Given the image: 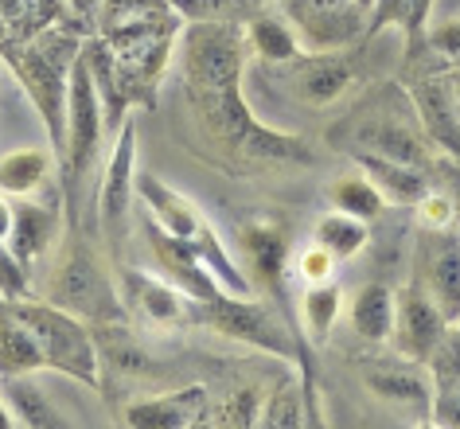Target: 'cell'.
<instances>
[{"mask_svg": "<svg viewBox=\"0 0 460 429\" xmlns=\"http://www.w3.org/2000/svg\"><path fill=\"white\" fill-rule=\"evenodd\" d=\"M328 137L340 153H378V156L402 160V165L429 172L437 183L460 176L456 160H448L433 145V137L421 130L413 102L402 86H383L378 94L359 102Z\"/></svg>", "mask_w": 460, "mask_h": 429, "instance_id": "7a4b0ae2", "label": "cell"}, {"mask_svg": "<svg viewBox=\"0 0 460 429\" xmlns=\"http://www.w3.org/2000/svg\"><path fill=\"white\" fill-rule=\"evenodd\" d=\"M448 320L437 308V300L425 293V285L413 277L410 285L398 289V312H394V347L402 359L413 363H429V355L437 352V344L445 340Z\"/></svg>", "mask_w": 460, "mask_h": 429, "instance_id": "8fae6325", "label": "cell"}, {"mask_svg": "<svg viewBox=\"0 0 460 429\" xmlns=\"http://www.w3.org/2000/svg\"><path fill=\"white\" fill-rule=\"evenodd\" d=\"M289 67V86L293 94L305 102L308 110H328L355 94V86L363 83V55L359 43L343 51H305L296 55Z\"/></svg>", "mask_w": 460, "mask_h": 429, "instance_id": "9c48e42d", "label": "cell"}, {"mask_svg": "<svg viewBox=\"0 0 460 429\" xmlns=\"http://www.w3.org/2000/svg\"><path fill=\"white\" fill-rule=\"evenodd\" d=\"M429 48L441 55V59H448V63H460V20H448V24H441V28H433L429 31Z\"/></svg>", "mask_w": 460, "mask_h": 429, "instance_id": "d590c367", "label": "cell"}, {"mask_svg": "<svg viewBox=\"0 0 460 429\" xmlns=\"http://www.w3.org/2000/svg\"><path fill=\"white\" fill-rule=\"evenodd\" d=\"M355 168H363L367 176L375 180V188L386 195V203L394 207H418L425 195L437 188V180L429 172L413 168V165H402V160H390V156H378V153H348Z\"/></svg>", "mask_w": 460, "mask_h": 429, "instance_id": "e0dca14e", "label": "cell"}, {"mask_svg": "<svg viewBox=\"0 0 460 429\" xmlns=\"http://www.w3.org/2000/svg\"><path fill=\"white\" fill-rule=\"evenodd\" d=\"M243 31H246V48L270 67H285V63H293L296 55H305L301 36H296V28L289 24V16L258 13V16H250V24Z\"/></svg>", "mask_w": 460, "mask_h": 429, "instance_id": "44dd1931", "label": "cell"}, {"mask_svg": "<svg viewBox=\"0 0 460 429\" xmlns=\"http://www.w3.org/2000/svg\"><path fill=\"white\" fill-rule=\"evenodd\" d=\"M394 312H398V293L386 285H363L348 305V320L355 335L367 344H390L394 340Z\"/></svg>", "mask_w": 460, "mask_h": 429, "instance_id": "ffe728a7", "label": "cell"}, {"mask_svg": "<svg viewBox=\"0 0 460 429\" xmlns=\"http://www.w3.org/2000/svg\"><path fill=\"white\" fill-rule=\"evenodd\" d=\"M343 289L336 282H316L301 293V320H305V335L313 344H328L332 328H336L340 312H343Z\"/></svg>", "mask_w": 460, "mask_h": 429, "instance_id": "484cf974", "label": "cell"}, {"mask_svg": "<svg viewBox=\"0 0 460 429\" xmlns=\"http://www.w3.org/2000/svg\"><path fill=\"white\" fill-rule=\"evenodd\" d=\"M4 59L8 67L24 78L31 102H36L40 118L48 121V133H51V145L55 153L63 156V141H66V125H63V106H66V78H71V63L75 55L83 51V40L75 36L71 28H48L31 40H20V43H4Z\"/></svg>", "mask_w": 460, "mask_h": 429, "instance_id": "3957f363", "label": "cell"}, {"mask_svg": "<svg viewBox=\"0 0 460 429\" xmlns=\"http://www.w3.org/2000/svg\"><path fill=\"white\" fill-rule=\"evenodd\" d=\"M429 375H433V387H445V382H460V320L448 324L445 340L437 344V352L429 355Z\"/></svg>", "mask_w": 460, "mask_h": 429, "instance_id": "1f68e13d", "label": "cell"}, {"mask_svg": "<svg viewBox=\"0 0 460 429\" xmlns=\"http://www.w3.org/2000/svg\"><path fill=\"white\" fill-rule=\"evenodd\" d=\"M453 200H456V223H460V176H456V195Z\"/></svg>", "mask_w": 460, "mask_h": 429, "instance_id": "b9f144b4", "label": "cell"}, {"mask_svg": "<svg viewBox=\"0 0 460 429\" xmlns=\"http://www.w3.org/2000/svg\"><path fill=\"white\" fill-rule=\"evenodd\" d=\"M8 227H13V215H8V207L0 203V238H8Z\"/></svg>", "mask_w": 460, "mask_h": 429, "instance_id": "ab89813d", "label": "cell"}, {"mask_svg": "<svg viewBox=\"0 0 460 429\" xmlns=\"http://www.w3.org/2000/svg\"><path fill=\"white\" fill-rule=\"evenodd\" d=\"M336 254L324 250L320 242H313L305 254H301V262H296V273H301V282L305 285H316V282H332L336 277Z\"/></svg>", "mask_w": 460, "mask_h": 429, "instance_id": "d6a6232c", "label": "cell"}, {"mask_svg": "<svg viewBox=\"0 0 460 429\" xmlns=\"http://www.w3.org/2000/svg\"><path fill=\"white\" fill-rule=\"evenodd\" d=\"M418 215H421V227H448V223H456V200L448 192L433 188L418 203Z\"/></svg>", "mask_w": 460, "mask_h": 429, "instance_id": "836d02e7", "label": "cell"}, {"mask_svg": "<svg viewBox=\"0 0 460 429\" xmlns=\"http://www.w3.org/2000/svg\"><path fill=\"white\" fill-rule=\"evenodd\" d=\"M48 172H51V156L43 148H16V153L0 156V192L20 200V195L36 192Z\"/></svg>", "mask_w": 460, "mask_h": 429, "instance_id": "4316f807", "label": "cell"}, {"mask_svg": "<svg viewBox=\"0 0 460 429\" xmlns=\"http://www.w3.org/2000/svg\"><path fill=\"white\" fill-rule=\"evenodd\" d=\"M328 200L336 211H348L355 219H367V223H375L378 215L386 211V195L375 188V180L367 176L363 168H351V172H343V176H336L328 183Z\"/></svg>", "mask_w": 460, "mask_h": 429, "instance_id": "cb8c5ba5", "label": "cell"}, {"mask_svg": "<svg viewBox=\"0 0 460 429\" xmlns=\"http://www.w3.org/2000/svg\"><path fill=\"white\" fill-rule=\"evenodd\" d=\"M246 31L230 20L207 16L183 31V90L203 137L238 168L313 165L308 141L266 125L243 94Z\"/></svg>", "mask_w": 460, "mask_h": 429, "instance_id": "6da1fadb", "label": "cell"}, {"mask_svg": "<svg viewBox=\"0 0 460 429\" xmlns=\"http://www.w3.org/2000/svg\"><path fill=\"white\" fill-rule=\"evenodd\" d=\"M261 406H266V394H261L258 387H243L234 390L230 398L218 406L211 425H261Z\"/></svg>", "mask_w": 460, "mask_h": 429, "instance_id": "4dcf8cb0", "label": "cell"}, {"mask_svg": "<svg viewBox=\"0 0 460 429\" xmlns=\"http://www.w3.org/2000/svg\"><path fill=\"white\" fill-rule=\"evenodd\" d=\"M55 238V215L48 207H36V203H16L13 211V227H8V250H13V258L24 265L43 258V250L51 246Z\"/></svg>", "mask_w": 460, "mask_h": 429, "instance_id": "603a6c76", "label": "cell"}, {"mask_svg": "<svg viewBox=\"0 0 460 429\" xmlns=\"http://www.w3.org/2000/svg\"><path fill=\"white\" fill-rule=\"evenodd\" d=\"M43 371V355L31 340L28 324L16 317L8 300H0V379H16Z\"/></svg>", "mask_w": 460, "mask_h": 429, "instance_id": "7402d4cb", "label": "cell"}, {"mask_svg": "<svg viewBox=\"0 0 460 429\" xmlns=\"http://www.w3.org/2000/svg\"><path fill=\"white\" fill-rule=\"evenodd\" d=\"M285 16L305 51H343L367 43L371 4L367 0H285Z\"/></svg>", "mask_w": 460, "mask_h": 429, "instance_id": "ba28073f", "label": "cell"}, {"mask_svg": "<svg viewBox=\"0 0 460 429\" xmlns=\"http://www.w3.org/2000/svg\"><path fill=\"white\" fill-rule=\"evenodd\" d=\"M367 390L375 398H383L394 410H410L421 414V425H429V406H433V375L425 363H413V359H402L398 367H378L367 371Z\"/></svg>", "mask_w": 460, "mask_h": 429, "instance_id": "9a60e30c", "label": "cell"}, {"mask_svg": "<svg viewBox=\"0 0 460 429\" xmlns=\"http://www.w3.org/2000/svg\"><path fill=\"white\" fill-rule=\"evenodd\" d=\"M8 305H13L16 317L28 324L31 340H36L40 355H43V367L63 371V375L94 387L98 382V352H94V340H90L83 317L51 305V300L16 297V300H8Z\"/></svg>", "mask_w": 460, "mask_h": 429, "instance_id": "277c9868", "label": "cell"}, {"mask_svg": "<svg viewBox=\"0 0 460 429\" xmlns=\"http://www.w3.org/2000/svg\"><path fill=\"white\" fill-rule=\"evenodd\" d=\"M4 382H8V398H13L8 410L20 414V422L24 425H36V429L63 425V417L55 414V406L48 398H43V390L31 382V375H16V379H4Z\"/></svg>", "mask_w": 460, "mask_h": 429, "instance_id": "f1b7e54d", "label": "cell"}, {"mask_svg": "<svg viewBox=\"0 0 460 429\" xmlns=\"http://www.w3.org/2000/svg\"><path fill=\"white\" fill-rule=\"evenodd\" d=\"M398 86L410 94L413 113H418L421 130L433 137V145L460 165V118L453 106V90H448V59H441L425 43V51L402 59Z\"/></svg>", "mask_w": 460, "mask_h": 429, "instance_id": "5b68a950", "label": "cell"}, {"mask_svg": "<svg viewBox=\"0 0 460 429\" xmlns=\"http://www.w3.org/2000/svg\"><path fill=\"white\" fill-rule=\"evenodd\" d=\"M313 242H320L324 250L336 254V262H351L355 254L367 250V242H371V227H367V219H355L348 211H332V215L316 219Z\"/></svg>", "mask_w": 460, "mask_h": 429, "instance_id": "d4e9b609", "label": "cell"}, {"mask_svg": "<svg viewBox=\"0 0 460 429\" xmlns=\"http://www.w3.org/2000/svg\"><path fill=\"white\" fill-rule=\"evenodd\" d=\"M448 90H453V106L460 118V63H448Z\"/></svg>", "mask_w": 460, "mask_h": 429, "instance_id": "f35d334b", "label": "cell"}, {"mask_svg": "<svg viewBox=\"0 0 460 429\" xmlns=\"http://www.w3.org/2000/svg\"><path fill=\"white\" fill-rule=\"evenodd\" d=\"M102 141V90L94 78V63H90L86 48L75 55L71 78H66V141H63V188L71 200V219H75V188L86 176L90 160L98 153Z\"/></svg>", "mask_w": 460, "mask_h": 429, "instance_id": "8992f818", "label": "cell"}, {"mask_svg": "<svg viewBox=\"0 0 460 429\" xmlns=\"http://www.w3.org/2000/svg\"><path fill=\"white\" fill-rule=\"evenodd\" d=\"M28 293V270L13 258V250L0 246V297L4 300H16Z\"/></svg>", "mask_w": 460, "mask_h": 429, "instance_id": "e575fe53", "label": "cell"}, {"mask_svg": "<svg viewBox=\"0 0 460 429\" xmlns=\"http://www.w3.org/2000/svg\"><path fill=\"white\" fill-rule=\"evenodd\" d=\"M437 0H371V24H367V43H371L378 31L398 28L406 36V55L425 51V40H429V13Z\"/></svg>", "mask_w": 460, "mask_h": 429, "instance_id": "ac0fdd59", "label": "cell"}, {"mask_svg": "<svg viewBox=\"0 0 460 429\" xmlns=\"http://www.w3.org/2000/svg\"><path fill=\"white\" fill-rule=\"evenodd\" d=\"M16 422V417H13V410H8V406L4 402H0V429H8V425H13Z\"/></svg>", "mask_w": 460, "mask_h": 429, "instance_id": "60d3db41", "label": "cell"}, {"mask_svg": "<svg viewBox=\"0 0 460 429\" xmlns=\"http://www.w3.org/2000/svg\"><path fill=\"white\" fill-rule=\"evenodd\" d=\"M125 282H129V297L137 300V308H141L148 320H156V324L183 320L188 305H183V297L172 285L156 282V277H148V273H129Z\"/></svg>", "mask_w": 460, "mask_h": 429, "instance_id": "83f0119b", "label": "cell"}, {"mask_svg": "<svg viewBox=\"0 0 460 429\" xmlns=\"http://www.w3.org/2000/svg\"><path fill=\"white\" fill-rule=\"evenodd\" d=\"M133 160H137V125H133V118H125L121 133H118V145H113V156L106 165L102 195H98V219H102V230H106L110 250H118L121 238H125V219H129L133 183H137Z\"/></svg>", "mask_w": 460, "mask_h": 429, "instance_id": "7c38bea8", "label": "cell"}, {"mask_svg": "<svg viewBox=\"0 0 460 429\" xmlns=\"http://www.w3.org/2000/svg\"><path fill=\"white\" fill-rule=\"evenodd\" d=\"M305 387L293 379H281L278 387L266 394V406H261V425H305Z\"/></svg>", "mask_w": 460, "mask_h": 429, "instance_id": "f546056e", "label": "cell"}, {"mask_svg": "<svg viewBox=\"0 0 460 429\" xmlns=\"http://www.w3.org/2000/svg\"><path fill=\"white\" fill-rule=\"evenodd\" d=\"M418 282L437 300L445 320H460V223L421 227L418 235Z\"/></svg>", "mask_w": 460, "mask_h": 429, "instance_id": "30bf717a", "label": "cell"}, {"mask_svg": "<svg viewBox=\"0 0 460 429\" xmlns=\"http://www.w3.org/2000/svg\"><path fill=\"white\" fill-rule=\"evenodd\" d=\"M211 402H207V387H183V390H168L160 398H145L125 410V425L133 429H188L207 422Z\"/></svg>", "mask_w": 460, "mask_h": 429, "instance_id": "2e32d148", "label": "cell"}, {"mask_svg": "<svg viewBox=\"0 0 460 429\" xmlns=\"http://www.w3.org/2000/svg\"><path fill=\"white\" fill-rule=\"evenodd\" d=\"M71 8V16L78 20L83 28H98V13H102V0H63Z\"/></svg>", "mask_w": 460, "mask_h": 429, "instance_id": "8d00e7d4", "label": "cell"}, {"mask_svg": "<svg viewBox=\"0 0 460 429\" xmlns=\"http://www.w3.org/2000/svg\"><path fill=\"white\" fill-rule=\"evenodd\" d=\"M243 254L254 289L281 297L285 289V265H289V230L278 219H254L243 227Z\"/></svg>", "mask_w": 460, "mask_h": 429, "instance_id": "4fadbf2b", "label": "cell"}, {"mask_svg": "<svg viewBox=\"0 0 460 429\" xmlns=\"http://www.w3.org/2000/svg\"><path fill=\"white\" fill-rule=\"evenodd\" d=\"M367 4H371V0H367Z\"/></svg>", "mask_w": 460, "mask_h": 429, "instance_id": "7bdbcfd3", "label": "cell"}, {"mask_svg": "<svg viewBox=\"0 0 460 429\" xmlns=\"http://www.w3.org/2000/svg\"><path fill=\"white\" fill-rule=\"evenodd\" d=\"M48 300L83 320H106V324L125 320V308L118 293H113L106 270L94 262V254L83 242H71L59 265H55V273L48 282Z\"/></svg>", "mask_w": 460, "mask_h": 429, "instance_id": "52a82bcc", "label": "cell"}, {"mask_svg": "<svg viewBox=\"0 0 460 429\" xmlns=\"http://www.w3.org/2000/svg\"><path fill=\"white\" fill-rule=\"evenodd\" d=\"M180 13H211V8H223L230 0H172Z\"/></svg>", "mask_w": 460, "mask_h": 429, "instance_id": "74e56055", "label": "cell"}, {"mask_svg": "<svg viewBox=\"0 0 460 429\" xmlns=\"http://www.w3.org/2000/svg\"><path fill=\"white\" fill-rule=\"evenodd\" d=\"M148 242H153L160 265H164V270L172 273V282H176L191 300H211V297H218V293H226V289L218 285V277L211 273V265L203 262V254H199V246H195V242L168 235V230L160 227V223L148 227Z\"/></svg>", "mask_w": 460, "mask_h": 429, "instance_id": "5bb4252c", "label": "cell"}, {"mask_svg": "<svg viewBox=\"0 0 460 429\" xmlns=\"http://www.w3.org/2000/svg\"><path fill=\"white\" fill-rule=\"evenodd\" d=\"M137 192H141V200L148 203V211H153V219L168 230V235L195 242L207 230L203 215L195 211V207L183 200V195L172 192L168 183H160L156 176H141V180H137Z\"/></svg>", "mask_w": 460, "mask_h": 429, "instance_id": "d6986e66", "label": "cell"}]
</instances>
